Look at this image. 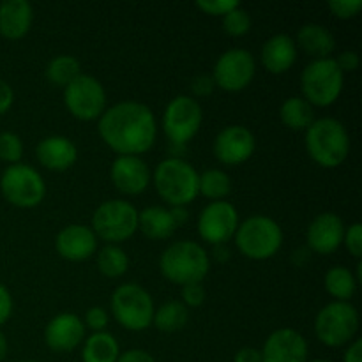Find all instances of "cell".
<instances>
[{
    "mask_svg": "<svg viewBox=\"0 0 362 362\" xmlns=\"http://www.w3.org/2000/svg\"><path fill=\"white\" fill-rule=\"evenodd\" d=\"M101 140L119 156H138L151 151L158 136L152 110L144 103L122 101L105 110L98 122Z\"/></svg>",
    "mask_w": 362,
    "mask_h": 362,
    "instance_id": "6da1fadb",
    "label": "cell"
},
{
    "mask_svg": "<svg viewBox=\"0 0 362 362\" xmlns=\"http://www.w3.org/2000/svg\"><path fill=\"white\" fill-rule=\"evenodd\" d=\"M211 269L207 251L193 240H179L166 247L159 258V271L173 285L202 283Z\"/></svg>",
    "mask_w": 362,
    "mask_h": 362,
    "instance_id": "7a4b0ae2",
    "label": "cell"
},
{
    "mask_svg": "<svg viewBox=\"0 0 362 362\" xmlns=\"http://www.w3.org/2000/svg\"><path fill=\"white\" fill-rule=\"evenodd\" d=\"M306 151L317 165L336 168L350 154V136L346 127L332 117H324L306 129Z\"/></svg>",
    "mask_w": 362,
    "mask_h": 362,
    "instance_id": "3957f363",
    "label": "cell"
},
{
    "mask_svg": "<svg viewBox=\"0 0 362 362\" xmlns=\"http://www.w3.org/2000/svg\"><path fill=\"white\" fill-rule=\"evenodd\" d=\"M198 175L191 163L182 158H166L156 166L154 186L159 197L172 207H184L197 200Z\"/></svg>",
    "mask_w": 362,
    "mask_h": 362,
    "instance_id": "277c9868",
    "label": "cell"
},
{
    "mask_svg": "<svg viewBox=\"0 0 362 362\" xmlns=\"http://www.w3.org/2000/svg\"><path fill=\"white\" fill-rule=\"evenodd\" d=\"M235 244L240 255L250 260H269L283 246V230L269 216H251L239 223Z\"/></svg>",
    "mask_w": 362,
    "mask_h": 362,
    "instance_id": "5b68a950",
    "label": "cell"
},
{
    "mask_svg": "<svg viewBox=\"0 0 362 362\" xmlns=\"http://www.w3.org/2000/svg\"><path fill=\"white\" fill-rule=\"evenodd\" d=\"M345 74L336 66L334 59L311 60L300 73V98L306 99L311 106L334 105L343 92Z\"/></svg>",
    "mask_w": 362,
    "mask_h": 362,
    "instance_id": "8992f818",
    "label": "cell"
},
{
    "mask_svg": "<svg viewBox=\"0 0 362 362\" xmlns=\"http://www.w3.org/2000/svg\"><path fill=\"white\" fill-rule=\"evenodd\" d=\"M110 308L119 325L133 332H141L151 327L156 311L151 293L134 283L117 286L112 293Z\"/></svg>",
    "mask_w": 362,
    "mask_h": 362,
    "instance_id": "52a82bcc",
    "label": "cell"
},
{
    "mask_svg": "<svg viewBox=\"0 0 362 362\" xmlns=\"http://www.w3.org/2000/svg\"><path fill=\"white\" fill-rule=\"evenodd\" d=\"M359 331V313L356 306L332 300L318 311L315 318V334L329 349L349 345Z\"/></svg>",
    "mask_w": 362,
    "mask_h": 362,
    "instance_id": "ba28073f",
    "label": "cell"
},
{
    "mask_svg": "<svg viewBox=\"0 0 362 362\" xmlns=\"http://www.w3.org/2000/svg\"><path fill=\"white\" fill-rule=\"evenodd\" d=\"M138 230V211L126 200H108L95 209L92 232L108 244L129 240Z\"/></svg>",
    "mask_w": 362,
    "mask_h": 362,
    "instance_id": "9c48e42d",
    "label": "cell"
},
{
    "mask_svg": "<svg viewBox=\"0 0 362 362\" xmlns=\"http://www.w3.org/2000/svg\"><path fill=\"white\" fill-rule=\"evenodd\" d=\"M0 191L14 207L32 209L45 200L46 184L34 166L16 163L4 170L0 177Z\"/></svg>",
    "mask_w": 362,
    "mask_h": 362,
    "instance_id": "30bf717a",
    "label": "cell"
},
{
    "mask_svg": "<svg viewBox=\"0 0 362 362\" xmlns=\"http://www.w3.org/2000/svg\"><path fill=\"white\" fill-rule=\"evenodd\" d=\"M204 113L200 103L191 95H177L166 105L163 113V129L172 145L184 147L197 136L202 127Z\"/></svg>",
    "mask_w": 362,
    "mask_h": 362,
    "instance_id": "8fae6325",
    "label": "cell"
},
{
    "mask_svg": "<svg viewBox=\"0 0 362 362\" xmlns=\"http://www.w3.org/2000/svg\"><path fill=\"white\" fill-rule=\"evenodd\" d=\"M64 103L71 115L83 122L99 119L106 110V92L101 81L80 74L64 88Z\"/></svg>",
    "mask_w": 362,
    "mask_h": 362,
    "instance_id": "7c38bea8",
    "label": "cell"
},
{
    "mask_svg": "<svg viewBox=\"0 0 362 362\" xmlns=\"http://www.w3.org/2000/svg\"><path fill=\"white\" fill-rule=\"evenodd\" d=\"M255 73H257L255 57L247 49L232 48L216 60L211 76L216 87L226 92H240L253 81Z\"/></svg>",
    "mask_w": 362,
    "mask_h": 362,
    "instance_id": "4fadbf2b",
    "label": "cell"
},
{
    "mask_svg": "<svg viewBox=\"0 0 362 362\" xmlns=\"http://www.w3.org/2000/svg\"><path fill=\"white\" fill-rule=\"evenodd\" d=\"M239 228V214L230 202H211L198 216V233L212 246L226 244Z\"/></svg>",
    "mask_w": 362,
    "mask_h": 362,
    "instance_id": "5bb4252c",
    "label": "cell"
},
{
    "mask_svg": "<svg viewBox=\"0 0 362 362\" xmlns=\"http://www.w3.org/2000/svg\"><path fill=\"white\" fill-rule=\"evenodd\" d=\"M257 148V140L255 134L247 127L239 126H226L218 133L214 140V156L223 165L237 166L246 163L253 156Z\"/></svg>",
    "mask_w": 362,
    "mask_h": 362,
    "instance_id": "9a60e30c",
    "label": "cell"
},
{
    "mask_svg": "<svg viewBox=\"0 0 362 362\" xmlns=\"http://www.w3.org/2000/svg\"><path fill=\"white\" fill-rule=\"evenodd\" d=\"M110 179L122 194H141L151 184V170L138 156H119L112 163Z\"/></svg>",
    "mask_w": 362,
    "mask_h": 362,
    "instance_id": "2e32d148",
    "label": "cell"
},
{
    "mask_svg": "<svg viewBox=\"0 0 362 362\" xmlns=\"http://www.w3.org/2000/svg\"><path fill=\"white\" fill-rule=\"evenodd\" d=\"M260 352L264 362H306L308 343L300 332L285 327L272 332Z\"/></svg>",
    "mask_w": 362,
    "mask_h": 362,
    "instance_id": "e0dca14e",
    "label": "cell"
},
{
    "mask_svg": "<svg viewBox=\"0 0 362 362\" xmlns=\"http://www.w3.org/2000/svg\"><path fill=\"white\" fill-rule=\"evenodd\" d=\"M345 225L334 212H322L310 223L306 240L310 251L318 255H332L343 244Z\"/></svg>",
    "mask_w": 362,
    "mask_h": 362,
    "instance_id": "ac0fdd59",
    "label": "cell"
},
{
    "mask_svg": "<svg viewBox=\"0 0 362 362\" xmlns=\"http://www.w3.org/2000/svg\"><path fill=\"white\" fill-rule=\"evenodd\" d=\"M85 338V324L78 315L60 313L48 322L45 329V341L53 352H71Z\"/></svg>",
    "mask_w": 362,
    "mask_h": 362,
    "instance_id": "d6986e66",
    "label": "cell"
},
{
    "mask_svg": "<svg viewBox=\"0 0 362 362\" xmlns=\"http://www.w3.org/2000/svg\"><path fill=\"white\" fill-rule=\"evenodd\" d=\"M55 250L64 260L85 262L98 250V237L90 226L69 225L57 235Z\"/></svg>",
    "mask_w": 362,
    "mask_h": 362,
    "instance_id": "ffe728a7",
    "label": "cell"
},
{
    "mask_svg": "<svg viewBox=\"0 0 362 362\" xmlns=\"http://www.w3.org/2000/svg\"><path fill=\"white\" fill-rule=\"evenodd\" d=\"M35 158L52 172H66L76 163L78 148L66 136H46L35 147Z\"/></svg>",
    "mask_w": 362,
    "mask_h": 362,
    "instance_id": "44dd1931",
    "label": "cell"
},
{
    "mask_svg": "<svg viewBox=\"0 0 362 362\" xmlns=\"http://www.w3.org/2000/svg\"><path fill=\"white\" fill-rule=\"evenodd\" d=\"M34 21V11L27 0H6L0 4V35L18 41L28 34Z\"/></svg>",
    "mask_w": 362,
    "mask_h": 362,
    "instance_id": "7402d4cb",
    "label": "cell"
},
{
    "mask_svg": "<svg viewBox=\"0 0 362 362\" xmlns=\"http://www.w3.org/2000/svg\"><path fill=\"white\" fill-rule=\"evenodd\" d=\"M260 60L271 74L286 73L297 60L296 41L286 34L272 35L262 48Z\"/></svg>",
    "mask_w": 362,
    "mask_h": 362,
    "instance_id": "603a6c76",
    "label": "cell"
},
{
    "mask_svg": "<svg viewBox=\"0 0 362 362\" xmlns=\"http://www.w3.org/2000/svg\"><path fill=\"white\" fill-rule=\"evenodd\" d=\"M296 46L313 57V60L331 59V53L336 48V39L332 32L324 25L308 23L297 32Z\"/></svg>",
    "mask_w": 362,
    "mask_h": 362,
    "instance_id": "cb8c5ba5",
    "label": "cell"
},
{
    "mask_svg": "<svg viewBox=\"0 0 362 362\" xmlns=\"http://www.w3.org/2000/svg\"><path fill=\"white\" fill-rule=\"evenodd\" d=\"M138 230L151 240H165L175 233L177 225L168 209L152 205L138 212Z\"/></svg>",
    "mask_w": 362,
    "mask_h": 362,
    "instance_id": "d4e9b609",
    "label": "cell"
},
{
    "mask_svg": "<svg viewBox=\"0 0 362 362\" xmlns=\"http://www.w3.org/2000/svg\"><path fill=\"white\" fill-rule=\"evenodd\" d=\"M120 356L119 341L110 332H94L83 343L81 359L83 362H115Z\"/></svg>",
    "mask_w": 362,
    "mask_h": 362,
    "instance_id": "484cf974",
    "label": "cell"
},
{
    "mask_svg": "<svg viewBox=\"0 0 362 362\" xmlns=\"http://www.w3.org/2000/svg\"><path fill=\"white\" fill-rule=\"evenodd\" d=\"M281 122L292 131H306L315 122L313 106L300 95L288 98L279 108Z\"/></svg>",
    "mask_w": 362,
    "mask_h": 362,
    "instance_id": "4316f807",
    "label": "cell"
},
{
    "mask_svg": "<svg viewBox=\"0 0 362 362\" xmlns=\"http://www.w3.org/2000/svg\"><path fill=\"white\" fill-rule=\"evenodd\" d=\"M325 290L334 300H341V303H350L357 290V279L354 278L352 271L343 265H336L325 272L324 278Z\"/></svg>",
    "mask_w": 362,
    "mask_h": 362,
    "instance_id": "83f0119b",
    "label": "cell"
},
{
    "mask_svg": "<svg viewBox=\"0 0 362 362\" xmlns=\"http://www.w3.org/2000/svg\"><path fill=\"white\" fill-rule=\"evenodd\" d=\"M189 311L180 300H168L154 311L152 324L161 332H177L186 327Z\"/></svg>",
    "mask_w": 362,
    "mask_h": 362,
    "instance_id": "f1b7e54d",
    "label": "cell"
},
{
    "mask_svg": "<svg viewBox=\"0 0 362 362\" xmlns=\"http://www.w3.org/2000/svg\"><path fill=\"white\" fill-rule=\"evenodd\" d=\"M232 193V179L223 170L211 168L198 175V194L212 202L225 200Z\"/></svg>",
    "mask_w": 362,
    "mask_h": 362,
    "instance_id": "f546056e",
    "label": "cell"
},
{
    "mask_svg": "<svg viewBox=\"0 0 362 362\" xmlns=\"http://www.w3.org/2000/svg\"><path fill=\"white\" fill-rule=\"evenodd\" d=\"M45 74L49 83L66 88L71 81L80 76L81 67L73 55H57L48 62Z\"/></svg>",
    "mask_w": 362,
    "mask_h": 362,
    "instance_id": "4dcf8cb0",
    "label": "cell"
},
{
    "mask_svg": "<svg viewBox=\"0 0 362 362\" xmlns=\"http://www.w3.org/2000/svg\"><path fill=\"white\" fill-rule=\"evenodd\" d=\"M98 269L106 278H120L129 269V258L122 247L115 244H106L98 255Z\"/></svg>",
    "mask_w": 362,
    "mask_h": 362,
    "instance_id": "1f68e13d",
    "label": "cell"
},
{
    "mask_svg": "<svg viewBox=\"0 0 362 362\" xmlns=\"http://www.w3.org/2000/svg\"><path fill=\"white\" fill-rule=\"evenodd\" d=\"M223 28L232 37H243L251 30V16L246 9L237 6L223 16Z\"/></svg>",
    "mask_w": 362,
    "mask_h": 362,
    "instance_id": "d6a6232c",
    "label": "cell"
},
{
    "mask_svg": "<svg viewBox=\"0 0 362 362\" xmlns=\"http://www.w3.org/2000/svg\"><path fill=\"white\" fill-rule=\"evenodd\" d=\"M21 156H23V141L18 134L9 133H0V159L9 165H16L20 163Z\"/></svg>",
    "mask_w": 362,
    "mask_h": 362,
    "instance_id": "836d02e7",
    "label": "cell"
},
{
    "mask_svg": "<svg viewBox=\"0 0 362 362\" xmlns=\"http://www.w3.org/2000/svg\"><path fill=\"white\" fill-rule=\"evenodd\" d=\"M327 7L339 20H352L362 9V0H329Z\"/></svg>",
    "mask_w": 362,
    "mask_h": 362,
    "instance_id": "e575fe53",
    "label": "cell"
},
{
    "mask_svg": "<svg viewBox=\"0 0 362 362\" xmlns=\"http://www.w3.org/2000/svg\"><path fill=\"white\" fill-rule=\"evenodd\" d=\"M237 6H239V2H235V0H198L197 2L198 9L209 16H225Z\"/></svg>",
    "mask_w": 362,
    "mask_h": 362,
    "instance_id": "d590c367",
    "label": "cell"
},
{
    "mask_svg": "<svg viewBox=\"0 0 362 362\" xmlns=\"http://www.w3.org/2000/svg\"><path fill=\"white\" fill-rule=\"evenodd\" d=\"M343 244L346 246L349 253L361 260L362 257V225L361 223H352L349 230H345V237H343Z\"/></svg>",
    "mask_w": 362,
    "mask_h": 362,
    "instance_id": "8d00e7d4",
    "label": "cell"
},
{
    "mask_svg": "<svg viewBox=\"0 0 362 362\" xmlns=\"http://www.w3.org/2000/svg\"><path fill=\"white\" fill-rule=\"evenodd\" d=\"M83 324L85 327H90L94 332H103L106 329V325H108V313L101 306L88 308Z\"/></svg>",
    "mask_w": 362,
    "mask_h": 362,
    "instance_id": "74e56055",
    "label": "cell"
},
{
    "mask_svg": "<svg viewBox=\"0 0 362 362\" xmlns=\"http://www.w3.org/2000/svg\"><path fill=\"white\" fill-rule=\"evenodd\" d=\"M205 303V288L202 283H193V285L182 286V304L189 308H198Z\"/></svg>",
    "mask_w": 362,
    "mask_h": 362,
    "instance_id": "f35d334b",
    "label": "cell"
},
{
    "mask_svg": "<svg viewBox=\"0 0 362 362\" xmlns=\"http://www.w3.org/2000/svg\"><path fill=\"white\" fill-rule=\"evenodd\" d=\"M191 94L194 95V98H207V95H211L212 92H214L216 88V83L214 80H212V76H209V74H198V76H194L193 80H191ZM191 95V98H193Z\"/></svg>",
    "mask_w": 362,
    "mask_h": 362,
    "instance_id": "ab89813d",
    "label": "cell"
},
{
    "mask_svg": "<svg viewBox=\"0 0 362 362\" xmlns=\"http://www.w3.org/2000/svg\"><path fill=\"white\" fill-rule=\"evenodd\" d=\"M336 66L339 67V71H341L343 74L345 73H354V71L359 67V55H357L356 52H352V49H349V52H343L339 53L338 59H334Z\"/></svg>",
    "mask_w": 362,
    "mask_h": 362,
    "instance_id": "60d3db41",
    "label": "cell"
},
{
    "mask_svg": "<svg viewBox=\"0 0 362 362\" xmlns=\"http://www.w3.org/2000/svg\"><path fill=\"white\" fill-rule=\"evenodd\" d=\"M13 315V297L9 290L0 283V325L6 324Z\"/></svg>",
    "mask_w": 362,
    "mask_h": 362,
    "instance_id": "b9f144b4",
    "label": "cell"
},
{
    "mask_svg": "<svg viewBox=\"0 0 362 362\" xmlns=\"http://www.w3.org/2000/svg\"><path fill=\"white\" fill-rule=\"evenodd\" d=\"M14 103V92L7 81L0 80V115L7 113Z\"/></svg>",
    "mask_w": 362,
    "mask_h": 362,
    "instance_id": "7bdbcfd3",
    "label": "cell"
},
{
    "mask_svg": "<svg viewBox=\"0 0 362 362\" xmlns=\"http://www.w3.org/2000/svg\"><path fill=\"white\" fill-rule=\"evenodd\" d=\"M115 362H156L154 357L151 356L148 352L140 349H133V350H126L124 354H120L119 359Z\"/></svg>",
    "mask_w": 362,
    "mask_h": 362,
    "instance_id": "ee69618b",
    "label": "cell"
},
{
    "mask_svg": "<svg viewBox=\"0 0 362 362\" xmlns=\"http://www.w3.org/2000/svg\"><path fill=\"white\" fill-rule=\"evenodd\" d=\"M233 362H264L262 361V352L253 346H244L233 357Z\"/></svg>",
    "mask_w": 362,
    "mask_h": 362,
    "instance_id": "f6af8a7d",
    "label": "cell"
},
{
    "mask_svg": "<svg viewBox=\"0 0 362 362\" xmlns=\"http://www.w3.org/2000/svg\"><path fill=\"white\" fill-rule=\"evenodd\" d=\"M343 362H362V341L361 339H354L346 349Z\"/></svg>",
    "mask_w": 362,
    "mask_h": 362,
    "instance_id": "bcb514c9",
    "label": "cell"
},
{
    "mask_svg": "<svg viewBox=\"0 0 362 362\" xmlns=\"http://www.w3.org/2000/svg\"><path fill=\"white\" fill-rule=\"evenodd\" d=\"M170 212H172V218L177 226H182L187 221V211L184 207H173Z\"/></svg>",
    "mask_w": 362,
    "mask_h": 362,
    "instance_id": "7dc6e473",
    "label": "cell"
},
{
    "mask_svg": "<svg viewBox=\"0 0 362 362\" xmlns=\"http://www.w3.org/2000/svg\"><path fill=\"white\" fill-rule=\"evenodd\" d=\"M214 257H216V260H219V262L228 260L230 251L226 250V244H221V246H214Z\"/></svg>",
    "mask_w": 362,
    "mask_h": 362,
    "instance_id": "c3c4849f",
    "label": "cell"
},
{
    "mask_svg": "<svg viewBox=\"0 0 362 362\" xmlns=\"http://www.w3.org/2000/svg\"><path fill=\"white\" fill-rule=\"evenodd\" d=\"M6 356H7V339H6V334L0 331V362L6 359Z\"/></svg>",
    "mask_w": 362,
    "mask_h": 362,
    "instance_id": "681fc988",
    "label": "cell"
},
{
    "mask_svg": "<svg viewBox=\"0 0 362 362\" xmlns=\"http://www.w3.org/2000/svg\"><path fill=\"white\" fill-rule=\"evenodd\" d=\"M311 362H332V361H325V359H317V361H311Z\"/></svg>",
    "mask_w": 362,
    "mask_h": 362,
    "instance_id": "f907efd6",
    "label": "cell"
},
{
    "mask_svg": "<svg viewBox=\"0 0 362 362\" xmlns=\"http://www.w3.org/2000/svg\"><path fill=\"white\" fill-rule=\"evenodd\" d=\"M21 362H37V361H21Z\"/></svg>",
    "mask_w": 362,
    "mask_h": 362,
    "instance_id": "816d5d0a",
    "label": "cell"
}]
</instances>
